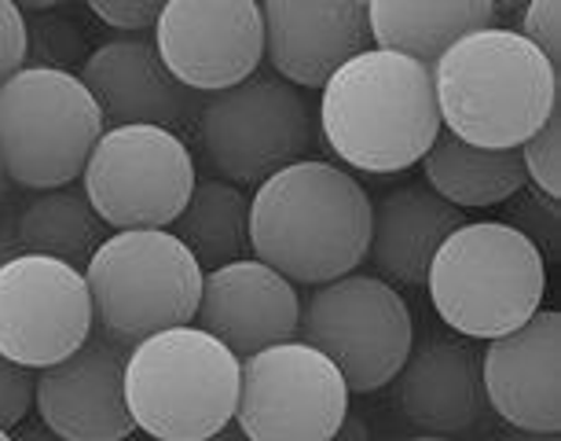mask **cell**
<instances>
[{
	"label": "cell",
	"instance_id": "obj_1",
	"mask_svg": "<svg viewBox=\"0 0 561 441\" xmlns=\"http://www.w3.org/2000/svg\"><path fill=\"white\" fill-rule=\"evenodd\" d=\"M370 244V195L353 173L301 159L272 173L250 199L253 258L294 287H323L356 272Z\"/></svg>",
	"mask_w": 561,
	"mask_h": 441
},
{
	"label": "cell",
	"instance_id": "obj_2",
	"mask_svg": "<svg viewBox=\"0 0 561 441\" xmlns=\"http://www.w3.org/2000/svg\"><path fill=\"white\" fill-rule=\"evenodd\" d=\"M320 140L348 173L389 177L426 159L440 133L430 67L367 48L320 89Z\"/></svg>",
	"mask_w": 561,
	"mask_h": 441
},
{
	"label": "cell",
	"instance_id": "obj_3",
	"mask_svg": "<svg viewBox=\"0 0 561 441\" xmlns=\"http://www.w3.org/2000/svg\"><path fill=\"white\" fill-rule=\"evenodd\" d=\"M440 129L484 151H517L558 108V70L511 26H489L430 67Z\"/></svg>",
	"mask_w": 561,
	"mask_h": 441
},
{
	"label": "cell",
	"instance_id": "obj_4",
	"mask_svg": "<svg viewBox=\"0 0 561 441\" xmlns=\"http://www.w3.org/2000/svg\"><path fill=\"white\" fill-rule=\"evenodd\" d=\"M430 306L466 339H500L543 309L547 261L506 220H466L426 272Z\"/></svg>",
	"mask_w": 561,
	"mask_h": 441
},
{
	"label": "cell",
	"instance_id": "obj_5",
	"mask_svg": "<svg viewBox=\"0 0 561 441\" xmlns=\"http://www.w3.org/2000/svg\"><path fill=\"white\" fill-rule=\"evenodd\" d=\"M242 357L198 324L147 335L125 353V408L154 441H203L236 419Z\"/></svg>",
	"mask_w": 561,
	"mask_h": 441
},
{
	"label": "cell",
	"instance_id": "obj_6",
	"mask_svg": "<svg viewBox=\"0 0 561 441\" xmlns=\"http://www.w3.org/2000/svg\"><path fill=\"white\" fill-rule=\"evenodd\" d=\"M203 276L195 255L169 228L111 233L84 265L96 328L122 350L195 324Z\"/></svg>",
	"mask_w": 561,
	"mask_h": 441
},
{
	"label": "cell",
	"instance_id": "obj_7",
	"mask_svg": "<svg viewBox=\"0 0 561 441\" xmlns=\"http://www.w3.org/2000/svg\"><path fill=\"white\" fill-rule=\"evenodd\" d=\"M103 114L73 70L23 67L0 86V173L26 192H56L84 173Z\"/></svg>",
	"mask_w": 561,
	"mask_h": 441
},
{
	"label": "cell",
	"instance_id": "obj_8",
	"mask_svg": "<svg viewBox=\"0 0 561 441\" xmlns=\"http://www.w3.org/2000/svg\"><path fill=\"white\" fill-rule=\"evenodd\" d=\"M298 335L331 357L348 394H378L415 350V317L393 283L348 272L309 294Z\"/></svg>",
	"mask_w": 561,
	"mask_h": 441
},
{
	"label": "cell",
	"instance_id": "obj_9",
	"mask_svg": "<svg viewBox=\"0 0 561 441\" xmlns=\"http://www.w3.org/2000/svg\"><path fill=\"white\" fill-rule=\"evenodd\" d=\"M195 159L180 133L158 125L103 129L81 173V192L114 233L169 228L195 192Z\"/></svg>",
	"mask_w": 561,
	"mask_h": 441
},
{
	"label": "cell",
	"instance_id": "obj_10",
	"mask_svg": "<svg viewBox=\"0 0 561 441\" xmlns=\"http://www.w3.org/2000/svg\"><path fill=\"white\" fill-rule=\"evenodd\" d=\"M198 140L220 181L257 188L301 162L312 147L309 100L275 74H253L236 89L206 97L198 108Z\"/></svg>",
	"mask_w": 561,
	"mask_h": 441
},
{
	"label": "cell",
	"instance_id": "obj_11",
	"mask_svg": "<svg viewBox=\"0 0 561 441\" xmlns=\"http://www.w3.org/2000/svg\"><path fill=\"white\" fill-rule=\"evenodd\" d=\"M348 386L331 357L290 339L242 357L236 423L247 441H334Z\"/></svg>",
	"mask_w": 561,
	"mask_h": 441
},
{
	"label": "cell",
	"instance_id": "obj_12",
	"mask_svg": "<svg viewBox=\"0 0 561 441\" xmlns=\"http://www.w3.org/2000/svg\"><path fill=\"white\" fill-rule=\"evenodd\" d=\"M96 335L89 280L45 255H12L0 265V353L41 372Z\"/></svg>",
	"mask_w": 561,
	"mask_h": 441
},
{
	"label": "cell",
	"instance_id": "obj_13",
	"mask_svg": "<svg viewBox=\"0 0 561 441\" xmlns=\"http://www.w3.org/2000/svg\"><path fill=\"white\" fill-rule=\"evenodd\" d=\"M154 52L187 92L217 97L257 74L264 19L257 0H169L154 23Z\"/></svg>",
	"mask_w": 561,
	"mask_h": 441
},
{
	"label": "cell",
	"instance_id": "obj_14",
	"mask_svg": "<svg viewBox=\"0 0 561 441\" xmlns=\"http://www.w3.org/2000/svg\"><path fill=\"white\" fill-rule=\"evenodd\" d=\"M122 380L125 350L92 335L78 353L37 372L34 412L62 441H122L136 430Z\"/></svg>",
	"mask_w": 561,
	"mask_h": 441
},
{
	"label": "cell",
	"instance_id": "obj_15",
	"mask_svg": "<svg viewBox=\"0 0 561 441\" xmlns=\"http://www.w3.org/2000/svg\"><path fill=\"white\" fill-rule=\"evenodd\" d=\"M484 405L503 423L533 434H558L561 427V317L539 309L522 328L489 342L481 353Z\"/></svg>",
	"mask_w": 561,
	"mask_h": 441
},
{
	"label": "cell",
	"instance_id": "obj_16",
	"mask_svg": "<svg viewBox=\"0 0 561 441\" xmlns=\"http://www.w3.org/2000/svg\"><path fill=\"white\" fill-rule=\"evenodd\" d=\"M264 59L294 89H323L334 70L370 48L359 0H264Z\"/></svg>",
	"mask_w": 561,
	"mask_h": 441
},
{
	"label": "cell",
	"instance_id": "obj_17",
	"mask_svg": "<svg viewBox=\"0 0 561 441\" xmlns=\"http://www.w3.org/2000/svg\"><path fill=\"white\" fill-rule=\"evenodd\" d=\"M195 324L236 357H250L264 346L298 339L301 294L264 261L239 258L203 276Z\"/></svg>",
	"mask_w": 561,
	"mask_h": 441
},
{
	"label": "cell",
	"instance_id": "obj_18",
	"mask_svg": "<svg viewBox=\"0 0 561 441\" xmlns=\"http://www.w3.org/2000/svg\"><path fill=\"white\" fill-rule=\"evenodd\" d=\"M78 78L92 92L96 108L114 125H158V129L180 133L198 118V97L169 78L147 37H118L89 52Z\"/></svg>",
	"mask_w": 561,
	"mask_h": 441
},
{
	"label": "cell",
	"instance_id": "obj_19",
	"mask_svg": "<svg viewBox=\"0 0 561 441\" xmlns=\"http://www.w3.org/2000/svg\"><path fill=\"white\" fill-rule=\"evenodd\" d=\"M397 405L426 434H462L484 412L481 357L455 339H430L411 350L397 375Z\"/></svg>",
	"mask_w": 561,
	"mask_h": 441
},
{
	"label": "cell",
	"instance_id": "obj_20",
	"mask_svg": "<svg viewBox=\"0 0 561 441\" xmlns=\"http://www.w3.org/2000/svg\"><path fill=\"white\" fill-rule=\"evenodd\" d=\"M459 225H466L462 210L448 206L426 184H400L370 203L367 258L386 283L422 287L437 247Z\"/></svg>",
	"mask_w": 561,
	"mask_h": 441
},
{
	"label": "cell",
	"instance_id": "obj_21",
	"mask_svg": "<svg viewBox=\"0 0 561 441\" xmlns=\"http://www.w3.org/2000/svg\"><path fill=\"white\" fill-rule=\"evenodd\" d=\"M495 26L489 0H370V48H386L433 67L455 41Z\"/></svg>",
	"mask_w": 561,
	"mask_h": 441
},
{
	"label": "cell",
	"instance_id": "obj_22",
	"mask_svg": "<svg viewBox=\"0 0 561 441\" xmlns=\"http://www.w3.org/2000/svg\"><path fill=\"white\" fill-rule=\"evenodd\" d=\"M426 188L455 210H492L528 188L522 151H484L455 140L451 133H437V140L422 159Z\"/></svg>",
	"mask_w": 561,
	"mask_h": 441
},
{
	"label": "cell",
	"instance_id": "obj_23",
	"mask_svg": "<svg viewBox=\"0 0 561 441\" xmlns=\"http://www.w3.org/2000/svg\"><path fill=\"white\" fill-rule=\"evenodd\" d=\"M107 236L111 228L92 210L89 195L73 184L30 199L15 220V239L23 247V255L59 258L81 272Z\"/></svg>",
	"mask_w": 561,
	"mask_h": 441
},
{
	"label": "cell",
	"instance_id": "obj_24",
	"mask_svg": "<svg viewBox=\"0 0 561 441\" xmlns=\"http://www.w3.org/2000/svg\"><path fill=\"white\" fill-rule=\"evenodd\" d=\"M173 236L192 250L203 272L231 265L250 250V199L220 177H203L184 214L173 220Z\"/></svg>",
	"mask_w": 561,
	"mask_h": 441
},
{
	"label": "cell",
	"instance_id": "obj_25",
	"mask_svg": "<svg viewBox=\"0 0 561 441\" xmlns=\"http://www.w3.org/2000/svg\"><path fill=\"white\" fill-rule=\"evenodd\" d=\"M517 151H522L525 181L539 195L558 199L561 195V108L550 111V118Z\"/></svg>",
	"mask_w": 561,
	"mask_h": 441
},
{
	"label": "cell",
	"instance_id": "obj_26",
	"mask_svg": "<svg viewBox=\"0 0 561 441\" xmlns=\"http://www.w3.org/2000/svg\"><path fill=\"white\" fill-rule=\"evenodd\" d=\"M30 45H26V67H48V70H70L73 59H81V37L78 30L62 19H30L26 23Z\"/></svg>",
	"mask_w": 561,
	"mask_h": 441
},
{
	"label": "cell",
	"instance_id": "obj_27",
	"mask_svg": "<svg viewBox=\"0 0 561 441\" xmlns=\"http://www.w3.org/2000/svg\"><path fill=\"white\" fill-rule=\"evenodd\" d=\"M517 206H514V220H506V225H514L517 233L533 239V247L543 255H554L558 250V199H547L539 192H517Z\"/></svg>",
	"mask_w": 561,
	"mask_h": 441
},
{
	"label": "cell",
	"instance_id": "obj_28",
	"mask_svg": "<svg viewBox=\"0 0 561 441\" xmlns=\"http://www.w3.org/2000/svg\"><path fill=\"white\" fill-rule=\"evenodd\" d=\"M550 67L558 70L561 59V0H536L522 12V30H517Z\"/></svg>",
	"mask_w": 561,
	"mask_h": 441
},
{
	"label": "cell",
	"instance_id": "obj_29",
	"mask_svg": "<svg viewBox=\"0 0 561 441\" xmlns=\"http://www.w3.org/2000/svg\"><path fill=\"white\" fill-rule=\"evenodd\" d=\"M34 380L37 372L8 361L0 353V427L12 430L26 419V412L34 408Z\"/></svg>",
	"mask_w": 561,
	"mask_h": 441
},
{
	"label": "cell",
	"instance_id": "obj_30",
	"mask_svg": "<svg viewBox=\"0 0 561 441\" xmlns=\"http://www.w3.org/2000/svg\"><path fill=\"white\" fill-rule=\"evenodd\" d=\"M26 15L12 0H0V86L26 67Z\"/></svg>",
	"mask_w": 561,
	"mask_h": 441
},
{
	"label": "cell",
	"instance_id": "obj_31",
	"mask_svg": "<svg viewBox=\"0 0 561 441\" xmlns=\"http://www.w3.org/2000/svg\"><path fill=\"white\" fill-rule=\"evenodd\" d=\"M89 12L100 19L107 30H129V34H140V30H154L158 15H162V4L154 0H133V4H89Z\"/></svg>",
	"mask_w": 561,
	"mask_h": 441
},
{
	"label": "cell",
	"instance_id": "obj_32",
	"mask_svg": "<svg viewBox=\"0 0 561 441\" xmlns=\"http://www.w3.org/2000/svg\"><path fill=\"white\" fill-rule=\"evenodd\" d=\"M334 441H370V430L364 423V416L345 412V419H342V427H337Z\"/></svg>",
	"mask_w": 561,
	"mask_h": 441
},
{
	"label": "cell",
	"instance_id": "obj_33",
	"mask_svg": "<svg viewBox=\"0 0 561 441\" xmlns=\"http://www.w3.org/2000/svg\"><path fill=\"white\" fill-rule=\"evenodd\" d=\"M15 441H62L59 434H51L45 423H30V427H19Z\"/></svg>",
	"mask_w": 561,
	"mask_h": 441
},
{
	"label": "cell",
	"instance_id": "obj_34",
	"mask_svg": "<svg viewBox=\"0 0 561 441\" xmlns=\"http://www.w3.org/2000/svg\"><path fill=\"white\" fill-rule=\"evenodd\" d=\"M203 441H247V434L239 430V423L231 419V423H225L220 430H214V434H206Z\"/></svg>",
	"mask_w": 561,
	"mask_h": 441
},
{
	"label": "cell",
	"instance_id": "obj_35",
	"mask_svg": "<svg viewBox=\"0 0 561 441\" xmlns=\"http://www.w3.org/2000/svg\"><path fill=\"white\" fill-rule=\"evenodd\" d=\"M503 441H561L558 434H533V430H514V434H506Z\"/></svg>",
	"mask_w": 561,
	"mask_h": 441
},
{
	"label": "cell",
	"instance_id": "obj_36",
	"mask_svg": "<svg viewBox=\"0 0 561 441\" xmlns=\"http://www.w3.org/2000/svg\"><path fill=\"white\" fill-rule=\"evenodd\" d=\"M408 441H451V438H444V434H419V438H408Z\"/></svg>",
	"mask_w": 561,
	"mask_h": 441
},
{
	"label": "cell",
	"instance_id": "obj_37",
	"mask_svg": "<svg viewBox=\"0 0 561 441\" xmlns=\"http://www.w3.org/2000/svg\"><path fill=\"white\" fill-rule=\"evenodd\" d=\"M122 441H154V438H147L144 430H133V434H129V438H122Z\"/></svg>",
	"mask_w": 561,
	"mask_h": 441
},
{
	"label": "cell",
	"instance_id": "obj_38",
	"mask_svg": "<svg viewBox=\"0 0 561 441\" xmlns=\"http://www.w3.org/2000/svg\"><path fill=\"white\" fill-rule=\"evenodd\" d=\"M0 441H15V434H8V430L0 427Z\"/></svg>",
	"mask_w": 561,
	"mask_h": 441
},
{
	"label": "cell",
	"instance_id": "obj_39",
	"mask_svg": "<svg viewBox=\"0 0 561 441\" xmlns=\"http://www.w3.org/2000/svg\"><path fill=\"white\" fill-rule=\"evenodd\" d=\"M4 261H8V247L0 244V265H4Z\"/></svg>",
	"mask_w": 561,
	"mask_h": 441
}]
</instances>
